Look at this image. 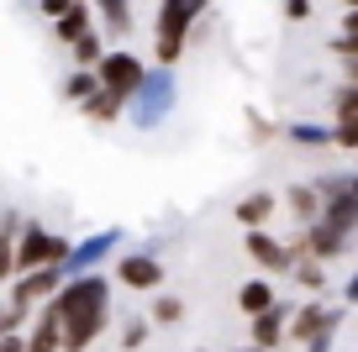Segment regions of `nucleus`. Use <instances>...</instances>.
Returning a JSON list of instances; mask_svg holds the SVG:
<instances>
[{
    "mask_svg": "<svg viewBox=\"0 0 358 352\" xmlns=\"http://www.w3.org/2000/svg\"><path fill=\"white\" fill-rule=\"evenodd\" d=\"M53 316H58V326H64V347L69 352L90 347V337L106 326V284L101 279H79L74 289L58 295Z\"/></svg>",
    "mask_w": 358,
    "mask_h": 352,
    "instance_id": "obj_1",
    "label": "nucleus"
},
{
    "mask_svg": "<svg viewBox=\"0 0 358 352\" xmlns=\"http://www.w3.org/2000/svg\"><path fill=\"white\" fill-rule=\"evenodd\" d=\"M206 0H164V16H158V58H179V43H185V27L201 11Z\"/></svg>",
    "mask_w": 358,
    "mask_h": 352,
    "instance_id": "obj_2",
    "label": "nucleus"
},
{
    "mask_svg": "<svg viewBox=\"0 0 358 352\" xmlns=\"http://www.w3.org/2000/svg\"><path fill=\"white\" fill-rule=\"evenodd\" d=\"M64 253H69L64 242H48L43 231H27V242L16 247V263H22V268H53Z\"/></svg>",
    "mask_w": 358,
    "mask_h": 352,
    "instance_id": "obj_3",
    "label": "nucleus"
},
{
    "mask_svg": "<svg viewBox=\"0 0 358 352\" xmlns=\"http://www.w3.org/2000/svg\"><path fill=\"white\" fill-rule=\"evenodd\" d=\"M101 79H106L111 95H132V89L143 85V68H137L127 53H116V58H106V64H101Z\"/></svg>",
    "mask_w": 358,
    "mask_h": 352,
    "instance_id": "obj_4",
    "label": "nucleus"
},
{
    "mask_svg": "<svg viewBox=\"0 0 358 352\" xmlns=\"http://www.w3.org/2000/svg\"><path fill=\"white\" fill-rule=\"evenodd\" d=\"M248 253H253V263H264L268 274L295 268V253H290L285 242H274V237H264V231H253V237H248Z\"/></svg>",
    "mask_w": 358,
    "mask_h": 352,
    "instance_id": "obj_5",
    "label": "nucleus"
},
{
    "mask_svg": "<svg viewBox=\"0 0 358 352\" xmlns=\"http://www.w3.org/2000/svg\"><path fill=\"white\" fill-rule=\"evenodd\" d=\"M332 310L327 305H306L301 316H295V326H290V337L295 342H322V337H332Z\"/></svg>",
    "mask_w": 358,
    "mask_h": 352,
    "instance_id": "obj_6",
    "label": "nucleus"
},
{
    "mask_svg": "<svg viewBox=\"0 0 358 352\" xmlns=\"http://www.w3.org/2000/svg\"><path fill=\"white\" fill-rule=\"evenodd\" d=\"M116 274H122V284H132V289H153L164 268H158L153 258H127V263H116Z\"/></svg>",
    "mask_w": 358,
    "mask_h": 352,
    "instance_id": "obj_7",
    "label": "nucleus"
},
{
    "mask_svg": "<svg viewBox=\"0 0 358 352\" xmlns=\"http://www.w3.org/2000/svg\"><path fill=\"white\" fill-rule=\"evenodd\" d=\"M280 337H285V305H274V310H264V316H253V342H258V352L274 347Z\"/></svg>",
    "mask_w": 358,
    "mask_h": 352,
    "instance_id": "obj_8",
    "label": "nucleus"
},
{
    "mask_svg": "<svg viewBox=\"0 0 358 352\" xmlns=\"http://www.w3.org/2000/svg\"><path fill=\"white\" fill-rule=\"evenodd\" d=\"M268 216H274V195H248L243 205H237V221H243V226H253V231L264 226Z\"/></svg>",
    "mask_w": 358,
    "mask_h": 352,
    "instance_id": "obj_9",
    "label": "nucleus"
},
{
    "mask_svg": "<svg viewBox=\"0 0 358 352\" xmlns=\"http://www.w3.org/2000/svg\"><path fill=\"white\" fill-rule=\"evenodd\" d=\"M58 342H64V326H58V316L48 310V316L37 321V331H32V342H27V352H53Z\"/></svg>",
    "mask_w": 358,
    "mask_h": 352,
    "instance_id": "obj_10",
    "label": "nucleus"
},
{
    "mask_svg": "<svg viewBox=\"0 0 358 352\" xmlns=\"http://www.w3.org/2000/svg\"><path fill=\"white\" fill-rule=\"evenodd\" d=\"M237 305H243L248 316H264V310H274V289H268V284H258V279H253V284H243Z\"/></svg>",
    "mask_w": 358,
    "mask_h": 352,
    "instance_id": "obj_11",
    "label": "nucleus"
},
{
    "mask_svg": "<svg viewBox=\"0 0 358 352\" xmlns=\"http://www.w3.org/2000/svg\"><path fill=\"white\" fill-rule=\"evenodd\" d=\"M332 116H337V122H353V116H358V89H353V85H343V89H337Z\"/></svg>",
    "mask_w": 358,
    "mask_h": 352,
    "instance_id": "obj_12",
    "label": "nucleus"
},
{
    "mask_svg": "<svg viewBox=\"0 0 358 352\" xmlns=\"http://www.w3.org/2000/svg\"><path fill=\"white\" fill-rule=\"evenodd\" d=\"M116 110H122V95H111V89H106L101 100H90V116H95V122H111Z\"/></svg>",
    "mask_w": 358,
    "mask_h": 352,
    "instance_id": "obj_13",
    "label": "nucleus"
},
{
    "mask_svg": "<svg viewBox=\"0 0 358 352\" xmlns=\"http://www.w3.org/2000/svg\"><path fill=\"white\" fill-rule=\"evenodd\" d=\"M332 142H337V147H353V153H358V116H353V122H337V126H332Z\"/></svg>",
    "mask_w": 358,
    "mask_h": 352,
    "instance_id": "obj_14",
    "label": "nucleus"
},
{
    "mask_svg": "<svg viewBox=\"0 0 358 352\" xmlns=\"http://www.w3.org/2000/svg\"><path fill=\"white\" fill-rule=\"evenodd\" d=\"M58 37H85V11H69V16H58Z\"/></svg>",
    "mask_w": 358,
    "mask_h": 352,
    "instance_id": "obj_15",
    "label": "nucleus"
},
{
    "mask_svg": "<svg viewBox=\"0 0 358 352\" xmlns=\"http://www.w3.org/2000/svg\"><path fill=\"white\" fill-rule=\"evenodd\" d=\"M295 279H301V284H311V289H322V263H316V258H301V268H295Z\"/></svg>",
    "mask_w": 358,
    "mask_h": 352,
    "instance_id": "obj_16",
    "label": "nucleus"
},
{
    "mask_svg": "<svg viewBox=\"0 0 358 352\" xmlns=\"http://www.w3.org/2000/svg\"><path fill=\"white\" fill-rule=\"evenodd\" d=\"M295 142H306V147H322V142H332V137H327L322 126H295Z\"/></svg>",
    "mask_w": 358,
    "mask_h": 352,
    "instance_id": "obj_17",
    "label": "nucleus"
},
{
    "mask_svg": "<svg viewBox=\"0 0 358 352\" xmlns=\"http://www.w3.org/2000/svg\"><path fill=\"white\" fill-rule=\"evenodd\" d=\"M101 6H106V16H111L116 32H127V0H101Z\"/></svg>",
    "mask_w": 358,
    "mask_h": 352,
    "instance_id": "obj_18",
    "label": "nucleus"
},
{
    "mask_svg": "<svg viewBox=\"0 0 358 352\" xmlns=\"http://www.w3.org/2000/svg\"><path fill=\"white\" fill-rule=\"evenodd\" d=\"M332 53H343V64H353V58H358V37H337V43H332Z\"/></svg>",
    "mask_w": 358,
    "mask_h": 352,
    "instance_id": "obj_19",
    "label": "nucleus"
},
{
    "mask_svg": "<svg viewBox=\"0 0 358 352\" xmlns=\"http://www.w3.org/2000/svg\"><path fill=\"white\" fill-rule=\"evenodd\" d=\"M285 16H290V22H306V16H311V0H285Z\"/></svg>",
    "mask_w": 358,
    "mask_h": 352,
    "instance_id": "obj_20",
    "label": "nucleus"
},
{
    "mask_svg": "<svg viewBox=\"0 0 358 352\" xmlns=\"http://www.w3.org/2000/svg\"><path fill=\"white\" fill-rule=\"evenodd\" d=\"M11 268H16V253H11V242H6V237H0V279L11 274Z\"/></svg>",
    "mask_w": 358,
    "mask_h": 352,
    "instance_id": "obj_21",
    "label": "nucleus"
},
{
    "mask_svg": "<svg viewBox=\"0 0 358 352\" xmlns=\"http://www.w3.org/2000/svg\"><path fill=\"white\" fill-rule=\"evenodd\" d=\"M79 58H85V64H90V58H101V47H95V37H79Z\"/></svg>",
    "mask_w": 358,
    "mask_h": 352,
    "instance_id": "obj_22",
    "label": "nucleus"
},
{
    "mask_svg": "<svg viewBox=\"0 0 358 352\" xmlns=\"http://www.w3.org/2000/svg\"><path fill=\"white\" fill-rule=\"evenodd\" d=\"M158 316H164V321H179V300H158Z\"/></svg>",
    "mask_w": 358,
    "mask_h": 352,
    "instance_id": "obj_23",
    "label": "nucleus"
},
{
    "mask_svg": "<svg viewBox=\"0 0 358 352\" xmlns=\"http://www.w3.org/2000/svg\"><path fill=\"white\" fill-rule=\"evenodd\" d=\"M343 32H348V37H358V11H343Z\"/></svg>",
    "mask_w": 358,
    "mask_h": 352,
    "instance_id": "obj_24",
    "label": "nucleus"
},
{
    "mask_svg": "<svg viewBox=\"0 0 358 352\" xmlns=\"http://www.w3.org/2000/svg\"><path fill=\"white\" fill-rule=\"evenodd\" d=\"M0 352H27V342H16V337H0Z\"/></svg>",
    "mask_w": 358,
    "mask_h": 352,
    "instance_id": "obj_25",
    "label": "nucleus"
},
{
    "mask_svg": "<svg viewBox=\"0 0 358 352\" xmlns=\"http://www.w3.org/2000/svg\"><path fill=\"white\" fill-rule=\"evenodd\" d=\"M348 85L358 89V58H353V64H348Z\"/></svg>",
    "mask_w": 358,
    "mask_h": 352,
    "instance_id": "obj_26",
    "label": "nucleus"
},
{
    "mask_svg": "<svg viewBox=\"0 0 358 352\" xmlns=\"http://www.w3.org/2000/svg\"><path fill=\"white\" fill-rule=\"evenodd\" d=\"M343 6H348V11H358V0H343Z\"/></svg>",
    "mask_w": 358,
    "mask_h": 352,
    "instance_id": "obj_27",
    "label": "nucleus"
},
{
    "mask_svg": "<svg viewBox=\"0 0 358 352\" xmlns=\"http://www.w3.org/2000/svg\"><path fill=\"white\" fill-rule=\"evenodd\" d=\"M243 352H258V347H243Z\"/></svg>",
    "mask_w": 358,
    "mask_h": 352,
    "instance_id": "obj_28",
    "label": "nucleus"
}]
</instances>
